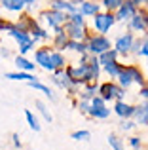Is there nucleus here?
I'll list each match as a JSON object with an SVG mask.
<instances>
[{"instance_id":"obj_1","label":"nucleus","mask_w":148,"mask_h":150,"mask_svg":"<svg viewBox=\"0 0 148 150\" xmlns=\"http://www.w3.org/2000/svg\"><path fill=\"white\" fill-rule=\"evenodd\" d=\"M118 76H120V80H122V84L125 86V88H127V86H129L133 80L139 82V84H142V76H141V74H139L135 69H127V70H123V72H118Z\"/></svg>"},{"instance_id":"obj_2","label":"nucleus","mask_w":148,"mask_h":150,"mask_svg":"<svg viewBox=\"0 0 148 150\" xmlns=\"http://www.w3.org/2000/svg\"><path fill=\"white\" fill-rule=\"evenodd\" d=\"M112 23H114V17H112V15H106V13L97 15L95 17V29L99 30V33H106L112 27Z\"/></svg>"},{"instance_id":"obj_3","label":"nucleus","mask_w":148,"mask_h":150,"mask_svg":"<svg viewBox=\"0 0 148 150\" xmlns=\"http://www.w3.org/2000/svg\"><path fill=\"white\" fill-rule=\"evenodd\" d=\"M108 48H110V42H108L106 38H103V36L93 38L91 44H89V50L95 51V53H103V51H106Z\"/></svg>"},{"instance_id":"obj_4","label":"nucleus","mask_w":148,"mask_h":150,"mask_svg":"<svg viewBox=\"0 0 148 150\" xmlns=\"http://www.w3.org/2000/svg\"><path fill=\"white\" fill-rule=\"evenodd\" d=\"M36 61L40 63L46 70H53V69H55L53 63H51V57H49V51H44V50L38 51V53H36Z\"/></svg>"},{"instance_id":"obj_5","label":"nucleus","mask_w":148,"mask_h":150,"mask_svg":"<svg viewBox=\"0 0 148 150\" xmlns=\"http://www.w3.org/2000/svg\"><path fill=\"white\" fill-rule=\"evenodd\" d=\"M103 95H104V99H108V97H118V99H122L123 97V91L120 88H116V86H110V84H106V86H103Z\"/></svg>"},{"instance_id":"obj_6","label":"nucleus","mask_w":148,"mask_h":150,"mask_svg":"<svg viewBox=\"0 0 148 150\" xmlns=\"http://www.w3.org/2000/svg\"><path fill=\"white\" fill-rule=\"evenodd\" d=\"M135 15V8H133V2H125L120 6V13L118 17L120 19H131Z\"/></svg>"},{"instance_id":"obj_7","label":"nucleus","mask_w":148,"mask_h":150,"mask_svg":"<svg viewBox=\"0 0 148 150\" xmlns=\"http://www.w3.org/2000/svg\"><path fill=\"white\" fill-rule=\"evenodd\" d=\"M131 44H133V36H131V34H125V36H122L118 42H116V48L120 51H127L131 48Z\"/></svg>"},{"instance_id":"obj_8","label":"nucleus","mask_w":148,"mask_h":150,"mask_svg":"<svg viewBox=\"0 0 148 150\" xmlns=\"http://www.w3.org/2000/svg\"><path fill=\"white\" fill-rule=\"evenodd\" d=\"M116 112L120 114V116H131V114H135V108L129 105H125V103H118L116 105Z\"/></svg>"},{"instance_id":"obj_9","label":"nucleus","mask_w":148,"mask_h":150,"mask_svg":"<svg viewBox=\"0 0 148 150\" xmlns=\"http://www.w3.org/2000/svg\"><path fill=\"white\" fill-rule=\"evenodd\" d=\"M23 4H25V0H2V6L8 8V10H13V11L21 10Z\"/></svg>"},{"instance_id":"obj_10","label":"nucleus","mask_w":148,"mask_h":150,"mask_svg":"<svg viewBox=\"0 0 148 150\" xmlns=\"http://www.w3.org/2000/svg\"><path fill=\"white\" fill-rule=\"evenodd\" d=\"M46 19H48V23L51 27H57L59 23L65 21V15L63 13H48V15H46Z\"/></svg>"},{"instance_id":"obj_11","label":"nucleus","mask_w":148,"mask_h":150,"mask_svg":"<svg viewBox=\"0 0 148 150\" xmlns=\"http://www.w3.org/2000/svg\"><path fill=\"white\" fill-rule=\"evenodd\" d=\"M89 114L91 116H95V118H106L108 114H110V110L108 108H104V106H93V108H89Z\"/></svg>"},{"instance_id":"obj_12","label":"nucleus","mask_w":148,"mask_h":150,"mask_svg":"<svg viewBox=\"0 0 148 150\" xmlns=\"http://www.w3.org/2000/svg\"><path fill=\"white\" fill-rule=\"evenodd\" d=\"M6 78L8 80H27V82L34 80L30 74H23V72H10V74H6Z\"/></svg>"},{"instance_id":"obj_13","label":"nucleus","mask_w":148,"mask_h":150,"mask_svg":"<svg viewBox=\"0 0 148 150\" xmlns=\"http://www.w3.org/2000/svg\"><path fill=\"white\" fill-rule=\"evenodd\" d=\"M97 4H91V2H84L82 4V13L84 15H93V13H97Z\"/></svg>"},{"instance_id":"obj_14","label":"nucleus","mask_w":148,"mask_h":150,"mask_svg":"<svg viewBox=\"0 0 148 150\" xmlns=\"http://www.w3.org/2000/svg\"><path fill=\"white\" fill-rule=\"evenodd\" d=\"M29 84H30V88H34V89H40V91H44L46 93V95H48L49 97V99H53V93H51V89H49V88H46V86L44 84H40V82H29Z\"/></svg>"},{"instance_id":"obj_15","label":"nucleus","mask_w":148,"mask_h":150,"mask_svg":"<svg viewBox=\"0 0 148 150\" xmlns=\"http://www.w3.org/2000/svg\"><path fill=\"white\" fill-rule=\"evenodd\" d=\"M15 65H17L19 69H25V70H32L34 69V63L27 61L25 57H17V59H15Z\"/></svg>"},{"instance_id":"obj_16","label":"nucleus","mask_w":148,"mask_h":150,"mask_svg":"<svg viewBox=\"0 0 148 150\" xmlns=\"http://www.w3.org/2000/svg\"><path fill=\"white\" fill-rule=\"evenodd\" d=\"M10 34H11V36L15 38V40H19V42H21V44H25V42H29V40H30V38L27 36L25 33H19L17 29H10Z\"/></svg>"},{"instance_id":"obj_17","label":"nucleus","mask_w":148,"mask_h":150,"mask_svg":"<svg viewBox=\"0 0 148 150\" xmlns=\"http://www.w3.org/2000/svg\"><path fill=\"white\" fill-rule=\"evenodd\" d=\"M25 116H27V120H29V125H30V127H32L34 131H40V124H38V120L32 116V112H29V110H27Z\"/></svg>"},{"instance_id":"obj_18","label":"nucleus","mask_w":148,"mask_h":150,"mask_svg":"<svg viewBox=\"0 0 148 150\" xmlns=\"http://www.w3.org/2000/svg\"><path fill=\"white\" fill-rule=\"evenodd\" d=\"M114 57H116V51H103V53H101V63H104V65H106V63H110V61H114Z\"/></svg>"},{"instance_id":"obj_19","label":"nucleus","mask_w":148,"mask_h":150,"mask_svg":"<svg viewBox=\"0 0 148 150\" xmlns=\"http://www.w3.org/2000/svg\"><path fill=\"white\" fill-rule=\"evenodd\" d=\"M53 8H57V10H67V11H74V10H76L74 4H67V2H53Z\"/></svg>"},{"instance_id":"obj_20","label":"nucleus","mask_w":148,"mask_h":150,"mask_svg":"<svg viewBox=\"0 0 148 150\" xmlns=\"http://www.w3.org/2000/svg\"><path fill=\"white\" fill-rule=\"evenodd\" d=\"M70 34H72V38H82L84 36V30H82V25L78 27V25H70Z\"/></svg>"},{"instance_id":"obj_21","label":"nucleus","mask_w":148,"mask_h":150,"mask_svg":"<svg viewBox=\"0 0 148 150\" xmlns=\"http://www.w3.org/2000/svg\"><path fill=\"white\" fill-rule=\"evenodd\" d=\"M133 27L137 30H144V21H142L141 15H133Z\"/></svg>"},{"instance_id":"obj_22","label":"nucleus","mask_w":148,"mask_h":150,"mask_svg":"<svg viewBox=\"0 0 148 150\" xmlns=\"http://www.w3.org/2000/svg\"><path fill=\"white\" fill-rule=\"evenodd\" d=\"M106 72L108 74H112V76H118V67H116V63L114 61H110V63H106Z\"/></svg>"},{"instance_id":"obj_23","label":"nucleus","mask_w":148,"mask_h":150,"mask_svg":"<svg viewBox=\"0 0 148 150\" xmlns=\"http://www.w3.org/2000/svg\"><path fill=\"white\" fill-rule=\"evenodd\" d=\"M49 57H51L53 67H61V65H63V55H59V53H51Z\"/></svg>"},{"instance_id":"obj_24","label":"nucleus","mask_w":148,"mask_h":150,"mask_svg":"<svg viewBox=\"0 0 148 150\" xmlns=\"http://www.w3.org/2000/svg\"><path fill=\"white\" fill-rule=\"evenodd\" d=\"M36 106H38V110H40V112H42V114H44V118H46V122H51V114H49V112H48V110H46V106H44V105H42V103H40V101H38V103H36Z\"/></svg>"},{"instance_id":"obj_25","label":"nucleus","mask_w":148,"mask_h":150,"mask_svg":"<svg viewBox=\"0 0 148 150\" xmlns=\"http://www.w3.org/2000/svg\"><path fill=\"white\" fill-rule=\"evenodd\" d=\"M123 4V0H104V6L106 8H120Z\"/></svg>"},{"instance_id":"obj_26","label":"nucleus","mask_w":148,"mask_h":150,"mask_svg":"<svg viewBox=\"0 0 148 150\" xmlns=\"http://www.w3.org/2000/svg\"><path fill=\"white\" fill-rule=\"evenodd\" d=\"M108 143H110V146L114 148V150H123L122 144H120V141L116 139V137H108Z\"/></svg>"},{"instance_id":"obj_27","label":"nucleus","mask_w":148,"mask_h":150,"mask_svg":"<svg viewBox=\"0 0 148 150\" xmlns=\"http://www.w3.org/2000/svg\"><path fill=\"white\" fill-rule=\"evenodd\" d=\"M72 139H78V141L80 139H89V131H76L72 135Z\"/></svg>"},{"instance_id":"obj_28","label":"nucleus","mask_w":148,"mask_h":150,"mask_svg":"<svg viewBox=\"0 0 148 150\" xmlns=\"http://www.w3.org/2000/svg\"><path fill=\"white\" fill-rule=\"evenodd\" d=\"M30 48H32V40H29V42H25V44H21V53H27Z\"/></svg>"},{"instance_id":"obj_29","label":"nucleus","mask_w":148,"mask_h":150,"mask_svg":"<svg viewBox=\"0 0 148 150\" xmlns=\"http://www.w3.org/2000/svg\"><path fill=\"white\" fill-rule=\"evenodd\" d=\"M137 51H139L141 55H148V40H146V42H144V44H142V46H141V48H139Z\"/></svg>"},{"instance_id":"obj_30","label":"nucleus","mask_w":148,"mask_h":150,"mask_svg":"<svg viewBox=\"0 0 148 150\" xmlns=\"http://www.w3.org/2000/svg\"><path fill=\"white\" fill-rule=\"evenodd\" d=\"M72 23H74V25H82V23H84V19H82V13L80 15H72Z\"/></svg>"},{"instance_id":"obj_31","label":"nucleus","mask_w":148,"mask_h":150,"mask_svg":"<svg viewBox=\"0 0 148 150\" xmlns=\"http://www.w3.org/2000/svg\"><path fill=\"white\" fill-rule=\"evenodd\" d=\"M93 106H103V99H101V97H95V99H93Z\"/></svg>"},{"instance_id":"obj_32","label":"nucleus","mask_w":148,"mask_h":150,"mask_svg":"<svg viewBox=\"0 0 148 150\" xmlns=\"http://www.w3.org/2000/svg\"><path fill=\"white\" fill-rule=\"evenodd\" d=\"M139 144H141V141H139L137 137H133V139H131V146H133V148H139Z\"/></svg>"},{"instance_id":"obj_33","label":"nucleus","mask_w":148,"mask_h":150,"mask_svg":"<svg viewBox=\"0 0 148 150\" xmlns=\"http://www.w3.org/2000/svg\"><path fill=\"white\" fill-rule=\"evenodd\" d=\"M122 127H123V129H131V127H133V124H131V122H123Z\"/></svg>"},{"instance_id":"obj_34","label":"nucleus","mask_w":148,"mask_h":150,"mask_svg":"<svg viewBox=\"0 0 148 150\" xmlns=\"http://www.w3.org/2000/svg\"><path fill=\"white\" fill-rule=\"evenodd\" d=\"M141 95H144V97H148V88H144V89H142V91H141Z\"/></svg>"},{"instance_id":"obj_35","label":"nucleus","mask_w":148,"mask_h":150,"mask_svg":"<svg viewBox=\"0 0 148 150\" xmlns=\"http://www.w3.org/2000/svg\"><path fill=\"white\" fill-rule=\"evenodd\" d=\"M25 2H29V4H32V2H34V0H25Z\"/></svg>"},{"instance_id":"obj_36","label":"nucleus","mask_w":148,"mask_h":150,"mask_svg":"<svg viewBox=\"0 0 148 150\" xmlns=\"http://www.w3.org/2000/svg\"><path fill=\"white\" fill-rule=\"evenodd\" d=\"M144 108H146V112H148V105H146V106H144Z\"/></svg>"}]
</instances>
